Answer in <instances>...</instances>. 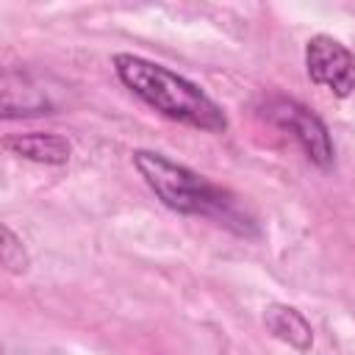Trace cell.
Returning <instances> with one entry per match:
<instances>
[{
	"label": "cell",
	"mask_w": 355,
	"mask_h": 355,
	"mask_svg": "<svg viewBox=\"0 0 355 355\" xmlns=\"http://www.w3.org/2000/svg\"><path fill=\"white\" fill-rule=\"evenodd\" d=\"M0 258H3V266L8 272H22L28 258H25V250L22 244L14 239V233L8 227H3V244H0Z\"/></svg>",
	"instance_id": "obj_7"
},
{
	"label": "cell",
	"mask_w": 355,
	"mask_h": 355,
	"mask_svg": "<svg viewBox=\"0 0 355 355\" xmlns=\"http://www.w3.org/2000/svg\"><path fill=\"white\" fill-rule=\"evenodd\" d=\"M133 164L139 169V175L144 178V183L155 191V197L186 216H205V219H216L222 225L236 227L239 233H247V219L241 216V211L236 208V200L230 191H225L222 186L205 180L202 175L191 172L183 164L169 161L161 153L153 150H136L133 153Z\"/></svg>",
	"instance_id": "obj_2"
},
{
	"label": "cell",
	"mask_w": 355,
	"mask_h": 355,
	"mask_svg": "<svg viewBox=\"0 0 355 355\" xmlns=\"http://www.w3.org/2000/svg\"><path fill=\"white\" fill-rule=\"evenodd\" d=\"M263 116L272 125H277L280 130L291 133L316 166L333 164V141H330L327 125L311 108H305L302 103H297L291 97H269L263 105Z\"/></svg>",
	"instance_id": "obj_3"
},
{
	"label": "cell",
	"mask_w": 355,
	"mask_h": 355,
	"mask_svg": "<svg viewBox=\"0 0 355 355\" xmlns=\"http://www.w3.org/2000/svg\"><path fill=\"white\" fill-rule=\"evenodd\" d=\"M305 67L313 83L336 97L355 92V53L333 36H313L305 47Z\"/></svg>",
	"instance_id": "obj_4"
},
{
	"label": "cell",
	"mask_w": 355,
	"mask_h": 355,
	"mask_svg": "<svg viewBox=\"0 0 355 355\" xmlns=\"http://www.w3.org/2000/svg\"><path fill=\"white\" fill-rule=\"evenodd\" d=\"M263 324H266V330H269L275 338L286 341L288 347H294V349H300V352L311 349V344H313V330H311V324H308L305 316H302L297 308H291V305H269L266 313H263Z\"/></svg>",
	"instance_id": "obj_6"
},
{
	"label": "cell",
	"mask_w": 355,
	"mask_h": 355,
	"mask_svg": "<svg viewBox=\"0 0 355 355\" xmlns=\"http://www.w3.org/2000/svg\"><path fill=\"white\" fill-rule=\"evenodd\" d=\"M114 69L119 80L158 114L208 133H222L227 128L225 111L183 75L130 53L114 55Z\"/></svg>",
	"instance_id": "obj_1"
},
{
	"label": "cell",
	"mask_w": 355,
	"mask_h": 355,
	"mask_svg": "<svg viewBox=\"0 0 355 355\" xmlns=\"http://www.w3.org/2000/svg\"><path fill=\"white\" fill-rule=\"evenodd\" d=\"M3 144L14 155L39 164H67L72 153L69 141L55 133H19V136H8Z\"/></svg>",
	"instance_id": "obj_5"
}]
</instances>
